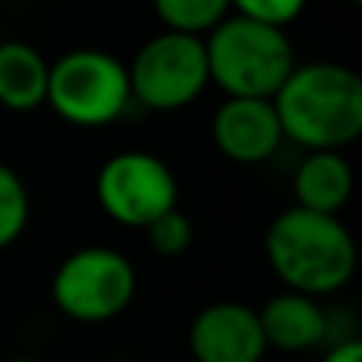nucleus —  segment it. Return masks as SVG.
I'll list each match as a JSON object with an SVG mask.
<instances>
[{
  "mask_svg": "<svg viewBox=\"0 0 362 362\" xmlns=\"http://www.w3.org/2000/svg\"><path fill=\"white\" fill-rule=\"evenodd\" d=\"M270 102L283 140L305 153H344L362 134V80L346 64H296Z\"/></svg>",
  "mask_w": 362,
  "mask_h": 362,
  "instance_id": "obj_1",
  "label": "nucleus"
},
{
  "mask_svg": "<svg viewBox=\"0 0 362 362\" xmlns=\"http://www.w3.org/2000/svg\"><path fill=\"white\" fill-rule=\"evenodd\" d=\"M264 255L289 293L312 299L340 293L356 274V242L344 219L302 206H286L270 219Z\"/></svg>",
  "mask_w": 362,
  "mask_h": 362,
  "instance_id": "obj_2",
  "label": "nucleus"
},
{
  "mask_svg": "<svg viewBox=\"0 0 362 362\" xmlns=\"http://www.w3.org/2000/svg\"><path fill=\"white\" fill-rule=\"evenodd\" d=\"M204 51L210 86L223 89L226 99H274L299 64L286 29L235 13L204 35Z\"/></svg>",
  "mask_w": 362,
  "mask_h": 362,
  "instance_id": "obj_3",
  "label": "nucleus"
},
{
  "mask_svg": "<svg viewBox=\"0 0 362 362\" xmlns=\"http://www.w3.org/2000/svg\"><path fill=\"white\" fill-rule=\"evenodd\" d=\"M45 105L70 127L99 131L134 105L127 64L102 48H74L48 64Z\"/></svg>",
  "mask_w": 362,
  "mask_h": 362,
  "instance_id": "obj_4",
  "label": "nucleus"
},
{
  "mask_svg": "<svg viewBox=\"0 0 362 362\" xmlns=\"http://www.w3.org/2000/svg\"><path fill=\"white\" fill-rule=\"evenodd\" d=\"M137 296V267L118 248L83 245L57 264L51 276V302L80 325H105L127 312Z\"/></svg>",
  "mask_w": 362,
  "mask_h": 362,
  "instance_id": "obj_5",
  "label": "nucleus"
},
{
  "mask_svg": "<svg viewBox=\"0 0 362 362\" xmlns=\"http://www.w3.org/2000/svg\"><path fill=\"white\" fill-rule=\"evenodd\" d=\"M131 99L150 112H181L210 86L204 38L156 32L127 64Z\"/></svg>",
  "mask_w": 362,
  "mask_h": 362,
  "instance_id": "obj_6",
  "label": "nucleus"
},
{
  "mask_svg": "<svg viewBox=\"0 0 362 362\" xmlns=\"http://www.w3.org/2000/svg\"><path fill=\"white\" fill-rule=\"evenodd\" d=\"M95 204L124 229H150L178 206V178L156 153H115L95 172Z\"/></svg>",
  "mask_w": 362,
  "mask_h": 362,
  "instance_id": "obj_7",
  "label": "nucleus"
},
{
  "mask_svg": "<svg viewBox=\"0 0 362 362\" xmlns=\"http://www.w3.org/2000/svg\"><path fill=\"white\" fill-rule=\"evenodd\" d=\"M194 362H261L267 356L257 308L245 302H213L200 308L187 331Z\"/></svg>",
  "mask_w": 362,
  "mask_h": 362,
  "instance_id": "obj_8",
  "label": "nucleus"
},
{
  "mask_svg": "<svg viewBox=\"0 0 362 362\" xmlns=\"http://www.w3.org/2000/svg\"><path fill=\"white\" fill-rule=\"evenodd\" d=\"M210 137L235 165H261L286 144L270 99H223L213 112Z\"/></svg>",
  "mask_w": 362,
  "mask_h": 362,
  "instance_id": "obj_9",
  "label": "nucleus"
},
{
  "mask_svg": "<svg viewBox=\"0 0 362 362\" xmlns=\"http://www.w3.org/2000/svg\"><path fill=\"white\" fill-rule=\"evenodd\" d=\"M257 321H261L267 350L280 353H308L331 337V318L321 308V302L312 296L289 293V289L270 296L257 312Z\"/></svg>",
  "mask_w": 362,
  "mask_h": 362,
  "instance_id": "obj_10",
  "label": "nucleus"
},
{
  "mask_svg": "<svg viewBox=\"0 0 362 362\" xmlns=\"http://www.w3.org/2000/svg\"><path fill=\"white\" fill-rule=\"evenodd\" d=\"M293 206L325 216H340L353 197V165L344 153H305L293 172Z\"/></svg>",
  "mask_w": 362,
  "mask_h": 362,
  "instance_id": "obj_11",
  "label": "nucleus"
},
{
  "mask_svg": "<svg viewBox=\"0 0 362 362\" xmlns=\"http://www.w3.org/2000/svg\"><path fill=\"white\" fill-rule=\"evenodd\" d=\"M48 95V61L29 42H0V108L35 112Z\"/></svg>",
  "mask_w": 362,
  "mask_h": 362,
  "instance_id": "obj_12",
  "label": "nucleus"
},
{
  "mask_svg": "<svg viewBox=\"0 0 362 362\" xmlns=\"http://www.w3.org/2000/svg\"><path fill=\"white\" fill-rule=\"evenodd\" d=\"M153 13L163 32L204 38L232 13L229 0H153Z\"/></svg>",
  "mask_w": 362,
  "mask_h": 362,
  "instance_id": "obj_13",
  "label": "nucleus"
},
{
  "mask_svg": "<svg viewBox=\"0 0 362 362\" xmlns=\"http://www.w3.org/2000/svg\"><path fill=\"white\" fill-rule=\"evenodd\" d=\"M32 216V197L23 175L13 165L0 163V251L13 248L23 238Z\"/></svg>",
  "mask_w": 362,
  "mask_h": 362,
  "instance_id": "obj_14",
  "label": "nucleus"
},
{
  "mask_svg": "<svg viewBox=\"0 0 362 362\" xmlns=\"http://www.w3.org/2000/svg\"><path fill=\"white\" fill-rule=\"evenodd\" d=\"M144 232H146L150 248L156 251V255H163V257L185 255V251L191 248V242H194V226H191V219L178 210V206L172 213H165V216H159L156 223H153L150 229H144Z\"/></svg>",
  "mask_w": 362,
  "mask_h": 362,
  "instance_id": "obj_15",
  "label": "nucleus"
},
{
  "mask_svg": "<svg viewBox=\"0 0 362 362\" xmlns=\"http://www.w3.org/2000/svg\"><path fill=\"white\" fill-rule=\"evenodd\" d=\"M229 6L235 16L286 29V25H293L305 13L308 0H229Z\"/></svg>",
  "mask_w": 362,
  "mask_h": 362,
  "instance_id": "obj_16",
  "label": "nucleus"
},
{
  "mask_svg": "<svg viewBox=\"0 0 362 362\" xmlns=\"http://www.w3.org/2000/svg\"><path fill=\"white\" fill-rule=\"evenodd\" d=\"M321 362H362V340L359 337L334 340Z\"/></svg>",
  "mask_w": 362,
  "mask_h": 362,
  "instance_id": "obj_17",
  "label": "nucleus"
},
{
  "mask_svg": "<svg viewBox=\"0 0 362 362\" xmlns=\"http://www.w3.org/2000/svg\"><path fill=\"white\" fill-rule=\"evenodd\" d=\"M4 362H42V359H32V356H13V359H4Z\"/></svg>",
  "mask_w": 362,
  "mask_h": 362,
  "instance_id": "obj_18",
  "label": "nucleus"
},
{
  "mask_svg": "<svg viewBox=\"0 0 362 362\" xmlns=\"http://www.w3.org/2000/svg\"><path fill=\"white\" fill-rule=\"evenodd\" d=\"M350 4H359V0H350Z\"/></svg>",
  "mask_w": 362,
  "mask_h": 362,
  "instance_id": "obj_19",
  "label": "nucleus"
}]
</instances>
